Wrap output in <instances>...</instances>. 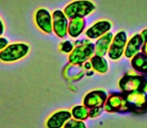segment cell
Here are the masks:
<instances>
[{
	"mask_svg": "<svg viewBox=\"0 0 147 128\" xmlns=\"http://www.w3.org/2000/svg\"><path fill=\"white\" fill-rule=\"evenodd\" d=\"M140 35H141L142 39H143V45H142L141 52L144 53L147 56V28H144V29L140 32Z\"/></svg>",
	"mask_w": 147,
	"mask_h": 128,
	"instance_id": "7402d4cb",
	"label": "cell"
},
{
	"mask_svg": "<svg viewBox=\"0 0 147 128\" xmlns=\"http://www.w3.org/2000/svg\"><path fill=\"white\" fill-rule=\"evenodd\" d=\"M128 37L125 31L120 30L116 34H114L112 39V43L109 48L108 54L107 56L113 61H117L124 56V52H125L126 44H127Z\"/></svg>",
	"mask_w": 147,
	"mask_h": 128,
	"instance_id": "52a82bcc",
	"label": "cell"
},
{
	"mask_svg": "<svg viewBox=\"0 0 147 128\" xmlns=\"http://www.w3.org/2000/svg\"><path fill=\"white\" fill-rule=\"evenodd\" d=\"M90 62L92 64V69L99 74H104L108 71L109 63L104 56H99L94 54L90 59Z\"/></svg>",
	"mask_w": 147,
	"mask_h": 128,
	"instance_id": "e0dca14e",
	"label": "cell"
},
{
	"mask_svg": "<svg viewBox=\"0 0 147 128\" xmlns=\"http://www.w3.org/2000/svg\"><path fill=\"white\" fill-rule=\"evenodd\" d=\"M142 91H144L147 94V80H146V83H145V85H144L143 89H142Z\"/></svg>",
	"mask_w": 147,
	"mask_h": 128,
	"instance_id": "4316f807",
	"label": "cell"
},
{
	"mask_svg": "<svg viewBox=\"0 0 147 128\" xmlns=\"http://www.w3.org/2000/svg\"><path fill=\"white\" fill-rule=\"evenodd\" d=\"M74 46L75 45H74V43L71 40H64L59 44V50L62 53H64V54L69 55L74 49Z\"/></svg>",
	"mask_w": 147,
	"mask_h": 128,
	"instance_id": "d6986e66",
	"label": "cell"
},
{
	"mask_svg": "<svg viewBox=\"0 0 147 128\" xmlns=\"http://www.w3.org/2000/svg\"><path fill=\"white\" fill-rule=\"evenodd\" d=\"M63 128H87V126L85 124V121L71 118L66 122Z\"/></svg>",
	"mask_w": 147,
	"mask_h": 128,
	"instance_id": "ffe728a7",
	"label": "cell"
},
{
	"mask_svg": "<svg viewBox=\"0 0 147 128\" xmlns=\"http://www.w3.org/2000/svg\"><path fill=\"white\" fill-rule=\"evenodd\" d=\"M95 9L96 6L90 0H74L64 7L63 11L68 19H73L78 17L85 18Z\"/></svg>",
	"mask_w": 147,
	"mask_h": 128,
	"instance_id": "277c9868",
	"label": "cell"
},
{
	"mask_svg": "<svg viewBox=\"0 0 147 128\" xmlns=\"http://www.w3.org/2000/svg\"><path fill=\"white\" fill-rule=\"evenodd\" d=\"M147 77L143 74L136 72L134 69L128 70L118 82V87L122 93L126 94L129 92L142 90L146 83Z\"/></svg>",
	"mask_w": 147,
	"mask_h": 128,
	"instance_id": "7a4b0ae2",
	"label": "cell"
},
{
	"mask_svg": "<svg viewBox=\"0 0 147 128\" xmlns=\"http://www.w3.org/2000/svg\"><path fill=\"white\" fill-rule=\"evenodd\" d=\"M129 110L136 114L147 112V94L142 90L129 92L125 94Z\"/></svg>",
	"mask_w": 147,
	"mask_h": 128,
	"instance_id": "8992f818",
	"label": "cell"
},
{
	"mask_svg": "<svg viewBox=\"0 0 147 128\" xmlns=\"http://www.w3.org/2000/svg\"><path fill=\"white\" fill-rule=\"evenodd\" d=\"M8 44H9V40H8L6 37L0 36V52H1Z\"/></svg>",
	"mask_w": 147,
	"mask_h": 128,
	"instance_id": "603a6c76",
	"label": "cell"
},
{
	"mask_svg": "<svg viewBox=\"0 0 147 128\" xmlns=\"http://www.w3.org/2000/svg\"><path fill=\"white\" fill-rule=\"evenodd\" d=\"M70 111H71L72 118L74 119L85 121L89 118V109L83 104L75 105V106L72 107Z\"/></svg>",
	"mask_w": 147,
	"mask_h": 128,
	"instance_id": "ac0fdd59",
	"label": "cell"
},
{
	"mask_svg": "<svg viewBox=\"0 0 147 128\" xmlns=\"http://www.w3.org/2000/svg\"><path fill=\"white\" fill-rule=\"evenodd\" d=\"M104 111V109L102 107H94V108L89 109V118H97L99 117L102 112Z\"/></svg>",
	"mask_w": 147,
	"mask_h": 128,
	"instance_id": "44dd1931",
	"label": "cell"
},
{
	"mask_svg": "<svg viewBox=\"0 0 147 128\" xmlns=\"http://www.w3.org/2000/svg\"><path fill=\"white\" fill-rule=\"evenodd\" d=\"M108 94L103 89H94L89 91L83 97L82 104L85 105L88 109L94 108V107H102L104 106Z\"/></svg>",
	"mask_w": 147,
	"mask_h": 128,
	"instance_id": "30bf717a",
	"label": "cell"
},
{
	"mask_svg": "<svg viewBox=\"0 0 147 128\" xmlns=\"http://www.w3.org/2000/svg\"><path fill=\"white\" fill-rule=\"evenodd\" d=\"M34 22L41 32L45 34L53 33L52 13L46 8H38L34 14Z\"/></svg>",
	"mask_w": 147,
	"mask_h": 128,
	"instance_id": "ba28073f",
	"label": "cell"
},
{
	"mask_svg": "<svg viewBox=\"0 0 147 128\" xmlns=\"http://www.w3.org/2000/svg\"><path fill=\"white\" fill-rule=\"evenodd\" d=\"M86 28V20L85 18H73L69 19V24H68V35L71 38H78L82 33L85 32Z\"/></svg>",
	"mask_w": 147,
	"mask_h": 128,
	"instance_id": "9a60e30c",
	"label": "cell"
},
{
	"mask_svg": "<svg viewBox=\"0 0 147 128\" xmlns=\"http://www.w3.org/2000/svg\"><path fill=\"white\" fill-rule=\"evenodd\" d=\"M111 28H112V23L109 20L101 19L94 22L84 33H85V36L90 40H97L102 35L110 32Z\"/></svg>",
	"mask_w": 147,
	"mask_h": 128,
	"instance_id": "8fae6325",
	"label": "cell"
},
{
	"mask_svg": "<svg viewBox=\"0 0 147 128\" xmlns=\"http://www.w3.org/2000/svg\"><path fill=\"white\" fill-rule=\"evenodd\" d=\"M72 118L71 111L65 110H57L53 112L45 121L46 128H63L69 119Z\"/></svg>",
	"mask_w": 147,
	"mask_h": 128,
	"instance_id": "7c38bea8",
	"label": "cell"
},
{
	"mask_svg": "<svg viewBox=\"0 0 147 128\" xmlns=\"http://www.w3.org/2000/svg\"><path fill=\"white\" fill-rule=\"evenodd\" d=\"M74 49L68 55V62L72 65L82 66L86 61L90 60L95 54V45L90 39H79L74 42Z\"/></svg>",
	"mask_w": 147,
	"mask_h": 128,
	"instance_id": "6da1fadb",
	"label": "cell"
},
{
	"mask_svg": "<svg viewBox=\"0 0 147 128\" xmlns=\"http://www.w3.org/2000/svg\"><path fill=\"white\" fill-rule=\"evenodd\" d=\"M113 36H114V34L112 32H108L106 34L102 35L101 37H99L94 43L95 54L99 55V56H106L108 54L111 43H112Z\"/></svg>",
	"mask_w": 147,
	"mask_h": 128,
	"instance_id": "5bb4252c",
	"label": "cell"
},
{
	"mask_svg": "<svg viewBox=\"0 0 147 128\" xmlns=\"http://www.w3.org/2000/svg\"><path fill=\"white\" fill-rule=\"evenodd\" d=\"M4 31H5V25H4L3 20L1 19V17H0V36L3 35Z\"/></svg>",
	"mask_w": 147,
	"mask_h": 128,
	"instance_id": "d4e9b609",
	"label": "cell"
},
{
	"mask_svg": "<svg viewBox=\"0 0 147 128\" xmlns=\"http://www.w3.org/2000/svg\"><path fill=\"white\" fill-rule=\"evenodd\" d=\"M103 109L108 113H127L130 111L125 94L122 92H111L108 94Z\"/></svg>",
	"mask_w": 147,
	"mask_h": 128,
	"instance_id": "5b68a950",
	"label": "cell"
},
{
	"mask_svg": "<svg viewBox=\"0 0 147 128\" xmlns=\"http://www.w3.org/2000/svg\"><path fill=\"white\" fill-rule=\"evenodd\" d=\"M53 33L58 38L64 39L68 35V24L69 19L65 15L63 10L56 9L52 12Z\"/></svg>",
	"mask_w": 147,
	"mask_h": 128,
	"instance_id": "9c48e42d",
	"label": "cell"
},
{
	"mask_svg": "<svg viewBox=\"0 0 147 128\" xmlns=\"http://www.w3.org/2000/svg\"><path fill=\"white\" fill-rule=\"evenodd\" d=\"M82 68H83L84 70H86V71H89V70H93L92 69V64H91L90 60L86 61V62H84L82 64Z\"/></svg>",
	"mask_w": 147,
	"mask_h": 128,
	"instance_id": "cb8c5ba5",
	"label": "cell"
},
{
	"mask_svg": "<svg viewBox=\"0 0 147 128\" xmlns=\"http://www.w3.org/2000/svg\"><path fill=\"white\" fill-rule=\"evenodd\" d=\"M142 45H143V39H142L140 33H136V34L132 35L127 41L124 56L128 59H131L137 53L141 52Z\"/></svg>",
	"mask_w": 147,
	"mask_h": 128,
	"instance_id": "4fadbf2b",
	"label": "cell"
},
{
	"mask_svg": "<svg viewBox=\"0 0 147 128\" xmlns=\"http://www.w3.org/2000/svg\"><path fill=\"white\" fill-rule=\"evenodd\" d=\"M94 70H89V71H87V72H86V75H87V76H92L93 75V74H94Z\"/></svg>",
	"mask_w": 147,
	"mask_h": 128,
	"instance_id": "484cf974",
	"label": "cell"
},
{
	"mask_svg": "<svg viewBox=\"0 0 147 128\" xmlns=\"http://www.w3.org/2000/svg\"><path fill=\"white\" fill-rule=\"evenodd\" d=\"M30 52L27 43L16 42L8 44L0 52V61L3 63H14L24 59Z\"/></svg>",
	"mask_w": 147,
	"mask_h": 128,
	"instance_id": "3957f363",
	"label": "cell"
},
{
	"mask_svg": "<svg viewBox=\"0 0 147 128\" xmlns=\"http://www.w3.org/2000/svg\"><path fill=\"white\" fill-rule=\"evenodd\" d=\"M132 69L147 77V56L144 53L139 52L130 59Z\"/></svg>",
	"mask_w": 147,
	"mask_h": 128,
	"instance_id": "2e32d148",
	"label": "cell"
}]
</instances>
